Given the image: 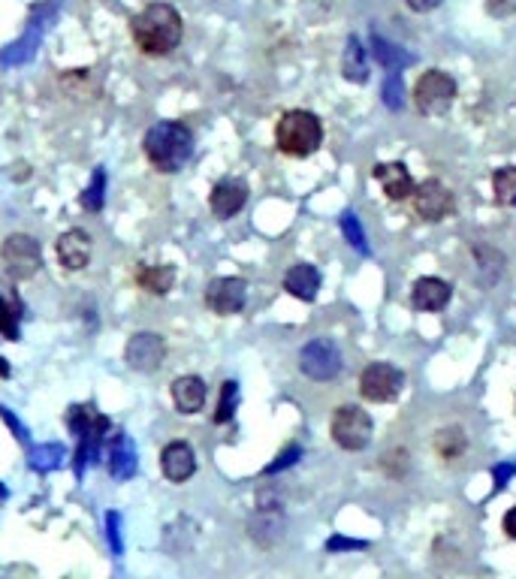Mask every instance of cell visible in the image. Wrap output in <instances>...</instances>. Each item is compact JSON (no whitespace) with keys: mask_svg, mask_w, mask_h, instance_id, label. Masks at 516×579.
<instances>
[{"mask_svg":"<svg viewBox=\"0 0 516 579\" xmlns=\"http://www.w3.org/2000/svg\"><path fill=\"white\" fill-rule=\"evenodd\" d=\"M130 37L139 52L151 58H163L176 52L185 37V22L176 7L169 4H148L130 19Z\"/></svg>","mask_w":516,"mask_h":579,"instance_id":"1","label":"cell"},{"mask_svg":"<svg viewBox=\"0 0 516 579\" xmlns=\"http://www.w3.org/2000/svg\"><path fill=\"white\" fill-rule=\"evenodd\" d=\"M142 151L157 172H179L194 154V133L182 121H157L142 136Z\"/></svg>","mask_w":516,"mask_h":579,"instance_id":"2","label":"cell"},{"mask_svg":"<svg viewBox=\"0 0 516 579\" xmlns=\"http://www.w3.org/2000/svg\"><path fill=\"white\" fill-rule=\"evenodd\" d=\"M323 142V124L308 109H290L275 124V145L287 157H311Z\"/></svg>","mask_w":516,"mask_h":579,"instance_id":"3","label":"cell"},{"mask_svg":"<svg viewBox=\"0 0 516 579\" xmlns=\"http://www.w3.org/2000/svg\"><path fill=\"white\" fill-rule=\"evenodd\" d=\"M375 432V423L369 417V411H363L360 405H341L335 408L332 420H329V435L341 450H351L360 453L369 447Z\"/></svg>","mask_w":516,"mask_h":579,"instance_id":"4","label":"cell"},{"mask_svg":"<svg viewBox=\"0 0 516 579\" xmlns=\"http://www.w3.org/2000/svg\"><path fill=\"white\" fill-rule=\"evenodd\" d=\"M0 263H4V272L13 281H28L43 266V248L34 236L13 233L4 245H0Z\"/></svg>","mask_w":516,"mask_h":579,"instance_id":"5","label":"cell"},{"mask_svg":"<svg viewBox=\"0 0 516 579\" xmlns=\"http://www.w3.org/2000/svg\"><path fill=\"white\" fill-rule=\"evenodd\" d=\"M456 100V79L444 70H426L414 85V103L423 115H447Z\"/></svg>","mask_w":516,"mask_h":579,"instance_id":"6","label":"cell"},{"mask_svg":"<svg viewBox=\"0 0 516 579\" xmlns=\"http://www.w3.org/2000/svg\"><path fill=\"white\" fill-rule=\"evenodd\" d=\"M405 390V374L393 362H372L360 374V396L372 405H390Z\"/></svg>","mask_w":516,"mask_h":579,"instance_id":"7","label":"cell"},{"mask_svg":"<svg viewBox=\"0 0 516 579\" xmlns=\"http://www.w3.org/2000/svg\"><path fill=\"white\" fill-rule=\"evenodd\" d=\"M299 371L311 380H332L341 371V350L332 338H314L299 350Z\"/></svg>","mask_w":516,"mask_h":579,"instance_id":"8","label":"cell"},{"mask_svg":"<svg viewBox=\"0 0 516 579\" xmlns=\"http://www.w3.org/2000/svg\"><path fill=\"white\" fill-rule=\"evenodd\" d=\"M411 203H414V215L420 221L438 224V221H444L453 212V193L438 178H426L423 184L414 187Z\"/></svg>","mask_w":516,"mask_h":579,"instance_id":"9","label":"cell"},{"mask_svg":"<svg viewBox=\"0 0 516 579\" xmlns=\"http://www.w3.org/2000/svg\"><path fill=\"white\" fill-rule=\"evenodd\" d=\"M124 359L133 371L151 374L163 365L166 359V341L157 332H136L130 335L127 347H124Z\"/></svg>","mask_w":516,"mask_h":579,"instance_id":"10","label":"cell"},{"mask_svg":"<svg viewBox=\"0 0 516 579\" xmlns=\"http://www.w3.org/2000/svg\"><path fill=\"white\" fill-rule=\"evenodd\" d=\"M245 302H248V284L242 278H215L206 287V308L221 317L239 314Z\"/></svg>","mask_w":516,"mask_h":579,"instance_id":"11","label":"cell"},{"mask_svg":"<svg viewBox=\"0 0 516 579\" xmlns=\"http://www.w3.org/2000/svg\"><path fill=\"white\" fill-rule=\"evenodd\" d=\"M160 471L169 483H188L197 474V453L185 441H172L160 453Z\"/></svg>","mask_w":516,"mask_h":579,"instance_id":"12","label":"cell"},{"mask_svg":"<svg viewBox=\"0 0 516 579\" xmlns=\"http://www.w3.org/2000/svg\"><path fill=\"white\" fill-rule=\"evenodd\" d=\"M248 203V184L245 181H236V178H227L221 184L212 187L209 193V209L215 212V218L221 221H230L236 218Z\"/></svg>","mask_w":516,"mask_h":579,"instance_id":"13","label":"cell"},{"mask_svg":"<svg viewBox=\"0 0 516 579\" xmlns=\"http://www.w3.org/2000/svg\"><path fill=\"white\" fill-rule=\"evenodd\" d=\"M372 175L378 178L381 190L387 193V200L393 203H402V200H411V193H414V175L405 163L393 160V163H378L372 169Z\"/></svg>","mask_w":516,"mask_h":579,"instance_id":"14","label":"cell"},{"mask_svg":"<svg viewBox=\"0 0 516 579\" xmlns=\"http://www.w3.org/2000/svg\"><path fill=\"white\" fill-rule=\"evenodd\" d=\"M91 251H94V245H91V236L85 233V230H67L61 239H58V245H55V254H58V263L67 269V272H82L88 263H91Z\"/></svg>","mask_w":516,"mask_h":579,"instance_id":"15","label":"cell"},{"mask_svg":"<svg viewBox=\"0 0 516 579\" xmlns=\"http://www.w3.org/2000/svg\"><path fill=\"white\" fill-rule=\"evenodd\" d=\"M248 528H251V537L260 543V546H275L281 537H284V528H287V519H284V510H281V504H260L257 507V513L251 516V522H248Z\"/></svg>","mask_w":516,"mask_h":579,"instance_id":"16","label":"cell"},{"mask_svg":"<svg viewBox=\"0 0 516 579\" xmlns=\"http://www.w3.org/2000/svg\"><path fill=\"white\" fill-rule=\"evenodd\" d=\"M453 299V287L435 275H426L414 284L411 290V302L417 311H444Z\"/></svg>","mask_w":516,"mask_h":579,"instance_id":"17","label":"cell"},{"mask_svg":"<svg viewBox=\"0 0 516 579\" xmlns=\"http://www.w3.org/2000/svg\"><path fill=\"white\" fill-rule=\"evenodd\" d=\"M172 405L179 414H197L206 405V380L197 374H182L172 383Z\"/></svg>","mask_w":516,"mask_h":579,"instance_id":"18","label":"cell"},{"mask_svg":"<svg viewBox=\"0 0 516 579\" xmlns=\"http://www.w3.org/2000/svg\"><path fill=\"white\" fill-rule=\"evenodd\" d=\"M284 290H287L293 299L314 302L317 293H320V272H317L311 263H296V266H290L287 275H284Z\"/></svg>","mask_w":516,"mask_h":579,"instance_id":"19","label":"cell"},{"mask_svg":"<svg viewBox=\"0 0 516 579\" xmlns=\"http://www.w3.org/2000/svg\"><path fill=\"white\" fill-rule=\"evenodd\" d=\"M471 254H474V266H477V278H480V284L483 287H492L501 275H504V254L498 251V248H492V245H486V242H477L474 248H471Z\"/></svg>","mask_w":516,"mask_h":579,"instance_id":"20","label":"cell"},{"mask_svg":"<svg viewBox=\"0 0 516 579\" xmlns=\"http://www.w3.org/2000/svg\"><path fill=\"white\" fill-rule=\"evenodd\" d=\"M432 447L438 453V459L444 462H456L459 456H465L468 450V435L462 426H441L432 438Z\"/></svg>","mask_w":516,"mask_h":579,"instance_id":"21","label":"cell"},{"mask_svg":"<svg viewBox=\"0 0 516 579\" xmlns=\"http://www.w3.org/2000/svg\"><path fill=\"white\" fill-rule=\"evenodd\" d=\"M136 284L151 296H166L176 284V266H139Z\"/></svg>","mask_w":516,"mask_h":579,"instance_id":"22","label":"cell"},{"mask_svg":"<svg viewBox=\"0 0 516 579\" xmlns=\"http://www.w3.org/2000/svg\"><path fill=\"white\" fill-rule=\"evenodd\" d=\"M109 474L115 480H130L136 474V450L127 435H118L109 450Z\"/></svg>","mask_w":516,"mask_h":579,"instance_id":"23","label":"cell"},{"mask_svg":"<svg viewBox=\"0 0 516 579\" xmlns=\"http://www.w3.org/2000/svg\"><path fill=\"white\" fill-rule=\"evenodd\" d=\"M341 70H344V79H348V82H357V85H363V82L369 79L366 49L360 46V40H357V37H351V40H348V49H344Z\"/></svg>","mask_w":516,"mask_h":579,"instance_id":"24","label":"cell"},{"mask_svg":"<svg viewBox=\"0 0 516 579\" xmlns=\"http://www.w3.org/2000/svg\"><path fill=\"white\" fill-rule=\"evenodd\" d=\"M492 200L504 209H516V166H501L492 172Z\"/></svg>","mask_w":516,"mask_h":579,"instance_id":"25","label":"cell"},{"mask_svg":"<svg viewBox=\"0 0 516 579\" xmlns=\"http://www.w3.org/2000/svg\"><path fill=\"white\" fill-rule=\"evenodd\" d=\"M372 52H375L378 64H384L390 73H399L402 67H408V64H411V55H405L402 49H396L393 43H387V40H381V37H375V40H372Z\"/></svg>","mask_w":516,"mask_h":579,"instance_id":"26","label":"cell"},{"mask_svg":"<svg viewBox=\"0 0 516 579\" xmlns=\"http://www.w3.org/2000/svg\"><path fill=\"white\" fill-rule=\"evenodd\" d=\"M236 408H239V383H236V380H227V383L221 386V396H218L215 423H218V426L230 423L233 414H236Z\"/></svg>","mask_w":516,"mask_h":579,"instance_id":"27","label":"cell"},{"mask_svg":"<svg viewBox=\"0 0 516 579\" xmlns=\"http://www.w3.org/2000/svg\"><path fill=\"white\" fill-rule=\"evenodd\" d=\"M67 450L61 444H43V447H34L31 450V468L34 471H55L61 462H64Z\"/></svg>","mask_w":516,"mask_h":579,"instance_id":"28","label":"cell"},{"mask_svg":"<svg viewBox=\"0 0 516 579\" xmlns=\"http://www.w3.org/2000/svg\"><path fill=\"white\" fill-rule=\"evenodd\" d=\"M341 233L348 239L360 254H369V242H366V233H363V224L354 212H344L341 215Z\"/></svg>","mask_w":516,"mask_h":579,"instance_id":"29","label":"cell"},{"mask_svg":"<svg viewBox=\"0 0 516 579\" xmlns=\"http://www.w3.org/2000/svg\"><path fill=\"white\" fill-rule=\"evenodd\" d=\"M19 320H22L19 302H7L4 296H0V332H4L10 341L19 338Z\"/></svg>","mask_w":516,"mask_h":579,"instance_id":"30","label":"cell"},{"mask_svg":"<svg viewBox=\"0 0 516 579\" xmlns=\"http://www.w3.org/2000/svg\"><path fill=\"white\" fill-rule=\"evenodd\" d=\"M381 468H384V474L387 477H393V480H399V477H405L408 471H411V456H408V450H387L384 456H381Z\"/></svg>","mask_w":516,"mask_h":579,"instance_id":"31","label":"cell"},{"mask_svg":"<svg viewBox=\"0 0 516 579\" xmlns=\"http://www.w3.org/2000/svg\"><path fill=\"white\" fill-rule=\"evenodd\" d=\"M103 190H106V172L97 169L94 178H91V184H88V190L82 193V206H85L88 212H100V209H103Z\"/></svg>","mask_w":516,"mask_h":579,"instance_id":"32","label":"cell"},{"mask_svg":"<svg viewBox=\"0 0 516 579\" xmlns=\"http://www.w3.org/2000/svg\"><path fill=\"white\" fill-rule=\"evenodd\" d=\"M106 537H109L112 555H121V552H124V543H121V516H118L115 510L106 513Z\"/></svg>","mask_w":516,"mask_h":579,"instance_id":"33","label":"cell"},{"mask_svg":"<svg viewBox=\"0 0 516 579\" xmlns=\"http://www.w3.org/2000/svg\"><path fill=\"white\" fill-rule=\"evenodd\" d=\"M384 103L390 109H402V76L399 73L387 76V82H384Z\"/></svg>","mask_w":516,"mask_h":579,"instance_id":"34","label":"cell"},{"mask_svg":"<svg viewBox=\"0 0 516 579\" xmlns=\"http://www.w3.org/2000/svg\"><path fill=\"white\" fill-rule=\"evenodd\" d=\"M299 459H302V447H299V444H290L287 450H281V456H278L272 465H266V474H278V471H284V468L296 465Z\"/></svg>","mask_w":516,"mask_h":579,"instance_id":"35","label":"cell"},{"mask_svg":"<svg viewBox=\"0 0 516 579\" xmlns=\"http://www.w3.org/2000/svg\"><path fill=\"white\" fill-rule=\"evenodd\" d=\"M351 549H369V543L366 540H354V537H341V534L326 540V552H351Z\"/></svg>","mask_w":516,"mask_h":579,"instance_id":"36","label":"cell"},{"mask_svg":"<svg viewBox=\"0 0 516 579\" xmlns=\"http://www.w3.org/2000/svg\"><path fill=\"white\" fill-rule=\"evenodd\" d=\"M516 477V462H498L492 468V483H495V492H501L510 480Z\"/></svg>","mask_w":516,"mask_h":579,"instance_id":"37","label":"cell"},{"mask_svg":"<svg viewBox=\"0 0 516 579\" xmlns=\"http://www.w3.org/2000/svg\"><path fill=\"white\" fill-rule=\"evenodd\" d=\"M0 420H4L10 429H13V435H16V441H28V429L16 420V414L10 411V408H0Z\"/></svg>","mask_w":516,"mask_h":579,"instance_id":"38","label":"cell"},{"mask_svg":"<svg viewBox=\"0 0 516 579\" xmlns=\"http://www.w3.org/2000/svg\"><path fill=\"white\" fill-rule=\"evenodd\" d=\"M405 4L414 10V13H432L441 7V0H405Z\"/></svg>","mask_w":516,"mask_h":579,"instance_id":"39","label":"cell"},{"mask_svg":"<svg viewBox=\"0 0 516 579\" xmlns=\"http://www.w3.org/2000/svg\"><path fill=\"white\" fill-rule=\"evenodd\" d=\"M501 528H504V534H507L510 540H516V507H510V510L504 513V519H501Z\"/></svg>","mask_w":516,"mask_h":579,"instance_id":"40","label":"cell"},{"mask_svg":"<svg viewBox=\"0 0 516 579\" xmlns=\"http://www.w3.org/2000/svg\"><path fill=\"white\" fill-rule=\"evenodd\" d=\"M0 374H4V377L10 374V365H7V359H0Z\"/></svg>","mask_w":516,"mask_h":579,"instance_id":"41","label":"cell"},{"mask_svg":"<svg viewBox=\"0 0 516 579\" xmlns=\"http://www.w3.org/2000/svg\"><path fill=\"white\" fill-rule=\"evenodd\" d=\"M0 495H7V489H4V486H0Z\"/></svg>","mask_w":516,"mask_h":579,"instance_id":"42","label":"cell"}]
</instances>
